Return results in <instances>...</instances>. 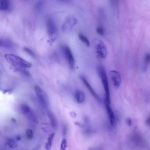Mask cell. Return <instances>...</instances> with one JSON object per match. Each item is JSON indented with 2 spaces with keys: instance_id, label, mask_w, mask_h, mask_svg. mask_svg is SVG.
<instances>
[{
  "instance_id": "d6986e66",
  "label": "cell",
  "mask_w": 150,
  "mask_h": 150,
  "mask_svg": "<svg viewBox=\"0 0 150 150\" xmlns=\"http://www.w3.org/2000/svg\"><path fill=\"white\" fill-rule=\"evenodd\" d=\"M67 146V142L66 139L64 138L63 139L61 145V150H66Z\"/></svg>"
},
{
  "instance_id": "277c9868",
  "label": "cell",
  "mask_w": 150,
  "mask_h": 150,
  "mask_svg": "<svg viewBox=\"0 0 150 150\" xmlns=\"http://www.w3.org/2000/svg\"><path fill=\"white\" fill-rule=\"evenodd\" d=\"M47 32L52 41L56 40L57 29L55 22L52 19H48L47 22Z\"/></svg>"
},
{
  "instance_id": "603a6c76",
  "label": "cell",
  "mask_w": 150,
  "mask_h": 150,
  "mask_svg": "<svg viewBox=\"0 0 150 150\" xmlns=\"http://www.w3.org/2000/svg\"><path fill=\"white\" fill-rule=\"evenodd\" d=\"M127 123L129 126H131L132 123V121L130 118H128L127 119Z\"/></svg>"
},
{
  "instance_id": "4fadbf2b",
  "label": "cell",
  "mask_w": 150,
  "mask_h": 150,
  "mask_svg": "<svg viewBox=\"0 0 150 150\" xmlns=\"http://www.w3.org/2000/svg\"><path fill=\"white\" fill-rule=\"evenodd\" d=\"M10 6V1L9 0H0V10L6 11L9 9Z\"/></svg>"
},
{
  "instance_id": "8992f818",
  "label": "cell",
  "mask_w": 150,
  "mask_h": 150,
  "mask_svg": "<svg viewBox=\"0 0 150 150\" xmlns=\"http://www.w3.org/2000/svg\"><path fill=\"white\" fill-rule=\"evenodd\" d=\"M95 42V48L96 54L100 58L105 59L107 54L106 47L105 44L99 40H96Z\"/></svg>"
},
{
  "instance_id": "5b68a950",
  "label": "cell",
  "mask_w": 150,
  "mask_h": 150,
  "mask_svg": "<svg viewBox=\"0 0 150 150\" xmlns=\"http://www.w3.org/2000/svg\"><path fill=\"white\" fill-rule=\"evenodd\" d=\"M62 50L70 68L72 69H74L75 66L74 58L70 47L67 46H64L62 47Z\"/></svg>"
},
{
  "instance_id": "3957f363",
  "label": "cell",
  "mask_w": 150,
  "mask_h": 150,
  "mask_svg": "<svg viewBox=\"0 0 150 150\" xmlns=\"http://www.w3.org/2000/svg\"><path fill=\"white\" fill-rule=\"evenodd\" d=\"M34 89L38 100L40 104L44 108H47L49 105V101L46 93L38 85L35 86Z\"/></svg>"
},
{
  "instance_id": "52a82bcc",
  "label": "cell",
  "mask_w": 150,
  "mask_h": 150,
  "mask_svg": "<svg viewBox=\"0 0 150 150\" xmlns=\"http://www.w3.org/2000/svg\"><path fill=\"white\" fill-rule=\"evenodd\" d=\"M77 22V19L75 17L70 16L68 17L63 25L62 27L63 31L64 32H68L71 31Z\"/></svg>"
},
{
  "instance_id": "30bf717a",
  "label": "cell",
  "mask_w": 150,
  "mask_h": 150,
  "mask_svg": "<svg viewBox=\"0 0 150 150\" xmlns=\"http://www.w3.org/2000/svg\"><path fill=\"white\" fill-rule=\"evenodd\" d=\"M80 78L83 82L84 83L85 85L87 88L88 89L89 91L91 93L93 96L97 100H98L99 101H100V99L99 97L96 94V93L95 92L94 90H93V88L91 87L90 84L88 82L86 78L84 77V76H81Z\"/></svg>"
},
{
  "instance_id": "7c38bea8",
  "label": "cell",
  "mask_w": 150,
  "mask_h": 150,
  "mask_svg": "<svg viewBox=\"0 0 150 150\" xmlns=\"http://www.w3.org/2000/svg\"><path fill=\"white\" fill-rule=\"evenodd\" d=\"M48 116L52 127L54 129H56L57 127V122L54 114L51 111H49Z\"/></svg>"
},
{
  "instance_id": "8fae6325",
  "label": "cell",
  "mask_w": 150,
  "mask_h": 150,
  "mask_svg": "<svg viewBox=\"0 0 150 150\" xmlns=\"http://www.w3.org/2000/svg\"><path fill=\"white\" fill-rule=\"evenodd\" d=\"M75 99L79 103H82L84 101L85 96L83 92L79 90H77L74 93Z\"/></svg>"
},
{
  "instance_id": "ac0fdd59",
  "label": "cell",
  "mask_w": 150,
  "mask_h": 150,
  "mask_svg": "<svg viewBox=\"0 0 150 150\" xmlns=\"http://www.w3.org/2000/svg\"><path fill=\"white\" fill-rule=\"evenodd\" d=\"M44 3L43 1H39L37 2L35 5V9L37 11H40L43 8Z\"/></svg>"
},
{
  "instance_id": "9a60e30c",
  "label": "cell",
  "mask_w": 150,
  "mask_h": 150,
  "mask_svg": "<svg viewBox=\"0 0 150 150\" xmlns=\"http://www.w3.org/2000/svg\"><path fill=\"white\" fill-rule=\"evenodd\" d=\"M54 135L55 134L54 133H53L49 135L47 139V142L45 144L46 150H50L52 147L53 140Z\"/></svg>"
},
{
  "instance_id": "2e32d148",
  "label": "cell",
  "mask_w": 150,
  "mask_h": 150,
  "mask_svg": "<svg viewBox=\"0 0 150 150\" xmlns=\"http://www.w3.org/2000/svg\"><path fill=\"white\" fill-rule=\"evenodd\" d=\"M79 39H80L83 43H84L86 46L88 47H90V44L89 39H88L86 37L82 34H79Z\"/></svg>"
},
{
  "instance_id": "7a4b0ae2",
  "label": "cell",
  "mask_w": 150,
  "mask_h": 150,
  "mask_svg": "<svg viewBox=\"0 0 150 150\" xmlns=\"http://www.w3.org/2000/svg\"><path fill=\"white\" fill-rule=\"evenodd\" d=\"M98 75L101 79L105 93V102L110 104V93L108 80L105 69L102 66L97 68Z\"/></svg>"
},
{
  "instance_id": "e0dca14e",
  "label": "cell",
  "mask_w": 150,
  "mask_h": 150,
  "mask_svg": "<svg viewBox=\"0 0 150 150\" xmlns=\"http://www.w3.org/2000/svg\"><path fill=\"white\" fill-rule=\"evenodd\" d=\"M20 107L21 111L25 115L31 110L29 106L25 104L21 105Z\"/></svg>"
},
{
  "instance_id": "7402d4cb",
  "label": "cell",
  "mask_w": 150,
  "mask_h": 150,
  "mask_svg": "<svg viewBox=\"0 0 150 150\" xmlns=\"http://www.w3.org/2000/svg\"><path fill=\"white\" fill-rule=\"evenodd\" d=\"M145 59L146 62L147 64H148L149 63L150 61V54L149 53H148L146 54Z\"/></svg>"
},
{
  "instance_id": "5bb4252c",
  "label": "cell",
  "mask_w": 150,
  "mask_h": 150,
  "mask_svg": "<svg viewBox=\"0 0 150 150\" xmlns=\"http://www.w3.org/2000/svg\"><path fill=\"white\" fill-rule=\"evenodd\" d=\"M13 46V44L9 40L0 39V47H3L6 48H11Z\"/></svg>"
},
{
  "instance_id": "9c48e42d",
  "label": "cell",
  "mask_w": 150,
  "mask_h": 150,
  "mask_svg": "<svg viewBox=\"0 0 150 150\" xmlns=\"http://www.w3.org/2000/svg\"><path fill=\"white\" fill-rule=\"evenodd\" d=\"M105 105L107 113L108 115L109 122L112 126H114L115 123V118L112 109L110 106V104L105 102Z\"/></svg>"
},
{
  "instance_id": "cb8c5ba5",
  "label": "cell",
  "mask_w": 150,
  "mask_h": 150,
  "mask_svg": "<svg viewBox=\"0 0 150 150\" xmlns=\"http://www.w3.org/2000/svg\"><path fill=\"white\" fill-rule=\"evenodd\" d=\"M89 150H101V149L98 147H93L90 148Z\"/></svg>"
},
{
  "instance_id": "6da1fadb",
  "label": "cell",
  "mask_w": 150,
  "mask_h": 150,
  "mask_svg": "<svg viewBox=\"0 0 150 150\" xmlns=\"http://www.w3.org/2000/svg\"><path fill=\"white\" fill-rule=\"evenodd\" d=\"M5 57L9 63L16 68H30L32 66L31 63L15 55L7 54L5 55Z\"/></svg>"
},
{
  "instance_id": "44dd1931",
  "label": "cell",
  "mask_w": 150,
  "mask_h": 150,
  "mask_svg": "<svg viewBox=\"0 0 150 150\" xmlns=\"http://www.w3.org/2000/svg\"><path fill=\"white\" fill-rule=\"evenodd\" d=\"M96 30L97 32L100 35H103L104 33V29L103 27L101 26H98L96 28Z\"/></svg>"
},
{
  "instance_id": "ffe728a7",
  "label": "cell",
  "mask_w": 150,
  "mask_h": 150,
  "mask_svg": "<svg viewBox=\"0 0 150 150\" xmlns=\"http://www.w3.org/2000/svg\"><path fill=\"white\" fill-rule=\"evenodd\" d=\"M23 50L29 54V55L31 56L32 57H36V55H35L34 53L30 49L27 48L26 47H24L23 48Z\"/></svg>"
},
{
  "instance_id": "d4e9b609",
  "label": "cell",
  "mask_w": 150,
  "mask_h": 150,
  "mask_svg": "<svg viewBox=\"0 0 150 150\" xmlns=\"http://www.w3.org/2000/svg\"><path fill=\"white\" fill-rule=\"evenodd\" d=\"M146 123H147V124L149 125L150 124V117H149L147 119V122H146Z\"/></svg>"
},
{
  "instance_id": "ba28073f",
  "label": "cell",
  "mask_w": 150,
  "mask_h": 150,
  "mask_svg": "<svg viewBox=\"0 0 150 150\" xmlns=\"http://www.w3.org/2000/svg\"><path fill=\"white\" fill-rule=\"evenodd\" d=\"M111 79L115 87H119L121 83V78L120 75L117 71L112 70L110 72Z\"/></svg>"
}]
</instances>
